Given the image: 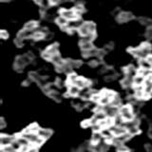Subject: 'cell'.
<instances>
[{
  "label": "cell",
  "mask_w": 152,
  "mask_h": 152,
  "mask_svg": "<svg viewBox=\"0 0 152 152\" xmlns=\"http://www.w3.org/2000/svg\"><path fill=\"white\" fill-rule=\"evenodd\" d=\"M151 50V47L148 44H144L139 49H135V50H130V52L137 57H140V58H145V57L148 56L149 52Z\"/></svg>",
  "instance_id": "cell-1"
},
{
  "label": "cell",
  "mask_w": 152,
  "mask_h": 152,
  "mask_svg": "<svg viewBox=\"0 0 152 152\" xmlns=\"http://www.w3.org/2000/svg\"><path fill=\"white\" fill-rule=\"evenodd\" d=\"M120 114L122 115V117L124 118L125 121H130L134 118V114H133V110L130 107L128 106H125V107H122L119 110Z\"/></svg>",
  "instance_id": "cell-2"
},
{
  "label": "cell",
  "mask_w": 152,
  "mask_h": 152,
  "mask_svg": "<svg viewBox=\"0 0 152 152\" xmlns=\"http://www.w3.org/2000/svg\"><path fill=\"white\" fill-rule=\"evenodd\" d=\"M28 62H30V59H28V56H20L15 60V64H14V68H15L16 70L21 71L22 69L25 66Z\"/></svg>",
  "instance_id": "cell-3"
},
{
  "label": "cell",
  "mask_w": 152,
  "mask_h": 152,
  "mask_svg": "<svg viewBox=\"0 0 152 152\" xmlns=\"http://www.w3.org/2000/svg\"><path fill=\"white\" fill-rule=\"evenodd\" d=\"M58 53V47L57 45H51L47 49V50L43 53V57L46 59H51L54 55Z\"/></svg>",
  "instance_id": "cell-4"
},
{
  "label": "cell",
  "mask_w": 152,
  "mask_h": 152,
  "mask_svg": "<svg viewBox=\"0 0 152 152\" xmlns=\"http://www.w3.org/2000/svg\"><path fill=\"white\" fill-rule=\"evenodd\" d=\"M61 12V15L64 16L66 19H68V20H75L76 18H77L78 14L75 12L74 10H62L60 12Z\"/></svg>",
  "instance_id": "cell-5"
},
{
  "label": "cell",
  "mask_w": 152,
  "mask_h": 152,
  "mask_svg": "<svg viewBox=\"0 0 152 152\" xmlns=\"http://www.w3.org/2000/svg\"><path fill=\"white\" fill-rule=\"evenodd\" d=\"M133 18V15L132 13L130 12H121L119 15L117 16V20L121 23H125V22H127L131 20Z\"/></svg>",
  "instance_id": "cell-6"
},
{
  "label": "cell",
  "mask_w": 152,
  "mask_h": 152,
  "mask_svg": "<svg viewBox=\"0 0 152 152\" xmlns=\"http://www.w3.org/2000/svg\"><path fill=\"white\" fill-rule=\"evenodd\" d=\"M110 130L112 131V133L115 136H120L122 134H124V133L126 132V128L125 127H122V126H110Z\"/></svg>",
  "instance_id": "cell-7"
},
{
  "label": "cell",
  "mask_w": 152,
  "mask_h": 152,
  "mask_svg": "<svg viewBox=\"0 0 152 152\" xmlns=\"http://www.w3.org/2000/svg\"><path fill=\"white\" fill-rule=\"evenodd\" d=\"M118 109H117V107H107L104 108V113L107 114V116L108 117H111V118H114L117 114H118Z\"/></svg>",
  "instance_id": "cell-8"
},
{
  "label": "cell",
  "mask_w": 152,
  "mask_h": 152,
  "mask_svg": "<svg viewBox=\"0 0 152 152\" xmlns=\"http://www.w3.org/2000/svg\"><path fill=\"white\" fill-rule=\"evenodd\" d=\"M23 136L25 137L28 142H31V144H34V142L38 140V138H39V136L35 134L34 132H24Z\"/></svg>",
  "instance_id": "cell-9"
},
{
  "label": "cell",
  "mask_w": 152,
  "mask_h": 152,
  "mask_svg": "<svg viewBox=\"0 0 152 152\" xmlns=\"http://www.w3.org/2000/svg\"><path fill=\"white\" fill-rule=\"evenodd\" d=\"M145 77L142 76V74H138L135 75V77L133 78V84H134L136 87H140V86H142L145 84Z\"/></svg>",
  "instance_id": "cell-10"
},
{
  "label": "cell",
  "mask_w": 152,
  "mask_h": 152,
  "mask_svg": "<svg viewBox=\"0 0 152 152\" xmlns=\"http://www.w3.org/2000/svg\"><path fill=\"white\" fill-rule=\"evenodd\" d=\"M74 85H76L80 88H86V87H88V86H89L90 82H89V81H88V80L83 79V78H78L77 80L75 81Z\"/></svg>",
  "instance_id": "cell-11"
},
{
  "label": "cell",
  "mask_w": 152,
  "mask_h": 152,
  "mask_svg": "<svg viewBox=\"0 0 152 152\" xmlns=\"http://www.w3.org/2000/svg\"><path fill=\"white\" fill-rule=\"evenodd\" d=\"M13 142V139L10 136H6V135H2L1 138H0V142H1V146H5V145H11Z\"/></svg>",
  "instance_id": "cell-12"
},
{
  "label": "cell",
  "mask_w": 152,
  "mask_h": 152,
  "mask_svg": "<svg viewBox=\"0 0 152 152\" xmlns=\"http://www.w3.org/2000/svg\"><path fill=\"white\" fill-rule=\"evenodd\" d=\"M101 133H102V135H103V137H104L106 138L107 140H112L113 139V133H112V131L110 130V128H103L102 129V131H101Z\"/></svg>",
  "instance_id": "cell-13"
},
{
  "label": "cell",
  "mask_w": 152,
  "mask_h": 152,
  "mask_svg": "<svg viewBox=\"0 0 152 152\" xmlns=\"http://www.w3.org/2000/svg\"><path fill=\"white\" fill-rule=\"evenodd\" d=\"M33 34H34V31H33L27 30V28H25V30H23V31H20V33H19V36H20L21 38H23V39H25V38L32 37Z\"/></svg>",
  "instance_id": "cell-14"
},
{
  "label": "cell",
  "mask_w": 152,
  "mask_h": 152,
  "mask_svg": "<svg viewBox=\"0 0 152 152\" xmlns=\"http://www.w3.org/2000/svg\"><path fill=\"white\" fill-rule=\"evenodd\" d=\"M38 136L43 138V139H49L51 135V131L50 129H39L38 130Z\"/></svg>",
  "instance_id": "cell-15"
},
{
  "label": "cell",
  "mask_w": 152,
  "mask_h": 152,
  "mask_svg": "<svg viewBox=\"0 0 152 152\" xmlns=\"http://www.w3.org/2000/svg\"><path fill=\"white\" fill-rule=\"evenodd\" d=\"M80 93V88L77 87L76 85H71L69 88V94L71 95V96H76Z\"/></svg>",
  "instance_id": "cell-16"
},
{
  "label": "cell",
  "mask_w": 152,
  "mask_h": 152,
  "mask_svg": "<svg viewBox=\"0 0 152 152\" xmlns=\"http://www.w3.org/2000/svg\"><path fill=\"white\" fill-rule=\"evenodd\" d=\"M140 66L142 69H148L150 70L151 68H152V65L149 63V61L147 59H145V58H142V60L140 61Z\"/></svg>",
  "instance_id": "cell-17"
},
{
  "label": "cell",
  "mask_w": 152,
  "mask_h": 152,
  "mask_svg": "<svg viewBox=\"0 0 152 152\" xmlns=\"http://www.w3.org/2000/svg\"><path fill=\"white\" fill-rule=\"evenodd\" d=\"M79 32H80V34H82L83 36H86V35H88V33H90L87 23H84L83 25L79 28Z\"/></svg>",
  "instance_id": "cell-18"
},
{
  "label": "cell",
  "mask_w": 152,
  "mask_h": 152,
  "mask_svg": "<svg viewBox=\"0 0 152 152\" xmlns=\"http://www.w3.org/2000/svg\"><path fill=\"white\" fill-rule=\"evenodd\" d=\"M124 121H125V120H124V118L122 117L121 114H117V115L113 118L114 125H116V126H122V124H123Z\"/></svg>",
  "instance_id": "cell-19"
},
{
  "label": "cell",
  "mask_w": 152,
  "mask_h": 152,
  "mask_svg": "<svg viewBox=\"0 0 152 152\" xmlns=\"http://www.w3.org/2000/svg\"><path fill=\"white\" fill-rule=\"evenodd\" d=\"M50 60H52V62H53L54 64H56L57 66H59V65H63L65 62L62 60V58H61V56L60 55H58V54H56V55H54L52 58L50 59Z\"/></svg>",
  "instance_id": "cell-20"
},
{
  "label": "cell",
  "mask_w": 152,
  "mask_h": 152,
  "mask_svg": "<svg viewBox=\"0 0 152 152\" xmlns=\"http://www.w3.org/2000/svg\"><path fill=\"white\" fill-rule=\"evenodd\" d=\"M56 22H57V24H58V25H60L61 27H65V26L68 25V19H66L64 16H62V15L56 19Z\"/></svg>",
  "instance_id": "cell-21"
},
{
  "label": "cell",
  "mask_w": 152,
  "mask_h": 152,
  "mask_svg": "<svg viewBox=\"0 0 152 152\" xmlns=\"http://www.w3.org/2000/svg\"><path fill=\"white\" fill-rule=\"evenodd\" d=\"M98 54V50H95L94 48L91 50H84V53L83 55L86 56V57H88V56H93V55H96Z\"/></svg>",
  "instance_id": "cell-22"
},
{
  "label": "cell",
  "mask_w": 152,
  "mask_h": 152,
  "mask_svg": "<svg viewBox=\"0 0 152 152\" xmlns=\"http://www.w3.org/2000/svg\"><path fill=\"white\" fill-rule=\"evenodd\" d=\"M95 37L94 33H88V35L83 36V39L81 40V43H85V42H91Z\"/></svg>",
  "instance_id": "cell-23"
},
{
  "label": "cell",
  "mask_w": 152,
  "mask_h": 152,
  "mask_svg": "<svg viewBox=\"0 0 152 152\" xmlns=\"http://www.w3.org/2000/svg\"><path fill=\"white\" fill-rule=\"evenodd\" d=\"M81 48H82L83 50H88L93 49V45L91 44V42H85L81 43Z\"/></svg>",
  "instance_id": "cell-24"
},
{
  "label": "cell",
  "mask_w": 152,
  "mask_h": 152,
  "mask_svg": "<svg viewBox=\"0 0 152 152\" xmlns=\"http://www.w3.org/2000/svg\"><path fill=\"white\" fill-rule=\"evenodd\" d=\"M17 141L19 142V144H20L22 146L30 145V142H28L24 136H22V137H18V138H17Z\"/></svg>",
  "instance_id": "cell-25"
},
{
  "label": "cell",
  "mask_w": 152,
  "mask_h": 152,
  "mask_svg": "<svg viewBox=\"0 0 152 152\" xmlns=\"http://www.w3.org/2000/svg\"><path fill=\"white\" fill-rule=\"evenodd\" d=\"M102 133H99L98 131H95L94 134L92 136V142H99L100 141L102 140Z\"/></svg>",
  "instance_id": "cell-26"
},
{
  "label": "cell",
  "mask_w": 152,
  "mask_h": 152,
  "mask_svg": "<svg viewBox=\"0 0 152 152\" xmlns=\"http://www.w3.org/2000/svg\"><path fill=\"white\" fill-rule=\"evenodd\" d=\"M94 117L96 118L98 121H102V120H104V119L107 118V114L104 113V111H98L96 114H95Z\"/></svg>",
  "instance_id": "cell-27"
},
{
  "label": "cell",
  "mask_w": 152,
  "mask_h": 152,
  "mask_svg": "<svg viewBox=\"0 0 152 152\" xmlns=\"http://www.w3.org/2000/svg\"><path fill=\"white\" fill-rule=\"evenodd\" d=\"M100 104H104V106H107V104H108L109 103L111 102V99L107 97V96H103V95H101V99H100Z\"/></svg>",
  "instance_id": "cell-28"
},
{
  "label": "cell",
  "mask_w": 152,
  "mask_h": 152,
  "mask_svg": "<svg viewBox=\"0 0 152 152\" xmlns=\"http://www.w3.org/2000/svg\"><path fill=\"white\" fill-rule=\"evenodd\" d=\"M111 104L112 106H114V107H118V106H120L121 104V99H120V97L118 96V95H115L113 98H112V100H111Z\"/></svg>",
  "instance_id": "cell-29"
},
{
  "label": "cell",
  "mask_w": 152,
  "mask_h": 152,
  "mask_svg": "<svg viewBox=\"0 0 152 152\" xmlns=\"http://www.w3.org/2000/svg\"><path fill=\"white\" fill-rule=\"evenodd\" d=\"M36 27H37V23L35 21H31V22H28L26 24L25 28H27V30H31V31H33Z\"/></svg>",
  "instance_id": "cell-30"
},
{
  "label": "cell",
  "mask_w": 152,
  "mask_h": 152,
  "mask_svg": "<svg viewBox=\"0 0 152 152\" xmlns=\"http://www.w3.org/2000/svg\"><path fill=\"white\" fill-rule=\"evenodd\" d=\"M127 132L130 133L131 135H135V134H138V133L140 132V129L139 127H138V126H131L127 129Z\"/></svg>",
  "instance_id": "cell-31"
},
{
  "label": "cell",
  "mask_w": 152,
  "mask_h": 152,
  "mask_svg": "<svg viewBox=\"0 0 152 152\" xmlns=\"http://www.w3.org/2000/svg\"><path fill=\"white\" fill-rule=\"evenodd\" d=\"M77 79H78L77 75L74 74V73H71V74H69V78H68V82H69L70 85H73V84L75 83V81L77 80Z\"/></svg>",
  "instance_id": "cell-32"
},
{
  "label": "cell",
  "mask_w": 152,
  "mask_h": 152,
  "mask_svg": "<svg viewBox=\"0 0 152 152\" xmlns=\"http://www.w3.org/2000/svg\"><path fill=\"white\" fill-rule=\"evenodd\" d=\"M101 95H103V96H107V97L110 98L111 100H112V98L114 96H115V95H114V93L112 91H109V90H104Z\"/></svg>",
  "instance_id": "cell-33"
},
{
  "label": "cell",
  "mask_w": 152,
  "mask_h": 152,
  "mask_svg": "<svg viewBox=\"0 0 152 152\" xmlns=\"http://www.w3.org/2000/svg\"><path fill=\"white\" fill-rule=\"evenodd\" d=\"M74 11H75V12L79 15V14H81L82 12H84L85 9H84V7L82 6V5H78V6H76V7H75Z\"/></svg>",
  "instance_id": "cell-34"
},
{
  "label": "cell",
  "mask_w": 152,
  "mask_h": 152,
  "mask_svg": "<svg viewBox=\"0 0 152 152\" xmlns=\"http://www.w3.org/2000/svg\"><path fill=\"white\" fill-rule=\"evenodd\" d=\"M11 145H12V146L14 148V150H19V149H20V147L22 146L20 144H19V142L17 140L16 141H13Z\"/></svg>",
  "instance_id": "cell-35"
},
{
  "label": "cell",
  "mask_w": 152,
  "mask_h": 152,
  "mask_svg": "<svg viewBox=\"0 0 152 152\" xmlns=\"http://www.w3.org/2000/svg\"><path fill=\"white\" fill-rule=\"evenodd\" d=\"M139 21L141 24H142V25H149V24L151 23V21L149 20L148 18H145V17H141L139 19Z\"/></svg>",
  "instance_id": "cell-36"
},
{
  "label": "cell",
  "mask_w": 152,
  "mask_h": 152,
  "mask_svg": "<svg viewBox=\"0 0 152 152\" xmlns=\"http://www.w3.org/2000/svg\"><path fill=\"white\" fill-rule=\"evenodd\" d=\"M146 37L148 38V39H152V25L148 27V28H147L146 31V33H145Z\"/></svg>",
  "instance_id": "cell-37"
},
{
  "label": "cell",
  "mask_w": 152,
  "mask_h": 152,
  "mask_svg": "<svg viewBox=\"0 0 152 152\" xmlns=\"http://www.w3.org/2000/svg\"><path fill=\"white\" fill-rule=\"evenodd\" d=\"M2 150H3V151H9V152H12V151H14V148L12 146V145H9L2 146Z\"/></svg>",
  "instance_id": "cell-38"
},
{
  "label": "cell",
  "mask_w": 152,
  "mask_h": 152,
  "mask_svg": "<svg viewBox=\"0 0 152 152\" xmlns=\"http://www.w3.org/2000/svg\"><path fill=\"white\" fill-rule=\"evenodd\" d=\"M15 44L18 47H21L23 45V38H21L20 36H18L16 39H15Z\"/></svg>",
  "instance_id": "cell-39"
},
{
  "label": "cell",
  "mask_w": 152,
  "mask_h": 152,
  "mask_svg": "<svg viewBox=\"0 0 152 152\" xmlns=\"http://www.w3.org/2000/svg\"><path fill=\"white\" fill-rule=\"evenodd\" d=\"M92 128L94 131H99L102 128V126H100V124L98 123V124H95V125H92Z\"/></svg>",
  "instance_id": "cell-40"
},
{
  "label": "cell",
  "mask_w": 152,
  "mask_h": 152,
  "mask_svg": "<svg viewBox=\"0 0 152 152\" xmlns=\"http://www.w3.org/2000/svg\"><path fill=\"white\" fill-rule=\"evenodd\" d=\"M92 100L95 102H99L100 101V99H101V95H99V94H94L92 95Z\"/></svg>",
  "instance_id": "cell-41"
},
{
  "label": "cell",
  "mask_w": 152,
  "mask_h": 152,
  "mask_svg": "<svg viewBox=\"0 0 152 152\" xmlns=\"http://www.w3.org/2000/svg\"><path fill=\"white\" fill-rule=\"evenodd\" d=\"M0 36H1V38H3V39H6V38H8L9 34H8L7 31H2L1 32H0Z\"/></svg>",
  "instance_id": "cell-42"
},
{
  "label": "cell",
  "mask_w": 152,
  "mask_h": 152,
  "mask_svg": "<svg viewBox=\"0 0 152 152\" xmlns=\"http://www.w3.org/2000/svg\"><path fill=\"white\" fill-rule=\"evenodd\" d=\"M118 150L119 151H127L128 148H127V147H126V146H124L123 145H120L118 146Z\"/></svg>",
  "instance_id": "cell-43"
},
{
  "label": "cell",
  "mask_w": 152,
  "mask_h": 152,
  "mask_svg": "<svg viewBox=\"0 0 152 152\" xmlns=\"http://www.w3.org/2000/svg\"><path fill=\"white\" fill-rule=\"evenodd\" d=\"M90 125H91V124H90V120H89V121H85V122L82 124V126H85V127H86V126H90Z\"/></svg>",
  "instance_id": "cell-44"
},
{
  "label": "cell",
  "mask_w": 152,
  "mask_h": 152,
  "mask_svg": "<svg viewBox=\"0 0 152 152\" xmlns=\"http://www.w3.org/2000/svg\"><path fill=\"white\" fill-rule=\"evenodd\" d=\"M4 127H5V121L3 119H1L0 120V128H4Z\"/></svg>",
  "instance_id": "cell-45"
},
{
  "label": "cell",
  "mask_w": 152,
  "mask_h": 152,
  "mask_svg": "<svg viewBox=\"0 0 152 152\" xmlns=\"http://www.w3.org/2000/svg\"><path fill=\"white\" fill-rule=\"evenodd\" d=\"M57 86H58V87H63V86H64V83L63 82H62V81H57Z\"/></svg>",
  "instance_id": "cell-46"
},
{
  "label": "cell",
  "mask_w": 152,
  "mask_h": 152,
  "mask_svg": "<svg viewBox=\"0 0 152 152\" xmlns=\"http://www.w3.org/2000/svg\"><path fill=\"white\" fill-rule=\"evenodd\" d=\"M147 60L149 61V63L152 65V55H150V56H147V58H146Z\"/></svg>",
  "instance_id": "cell-47"
},
{
  "label": "cell",
  "mask_w": 152,
  "mask_h": 152,
  "mask_svg": "<svg viewBox=\"0 0 152 152\" xmlns=\"http://www.w3.org/2000/svg\"><path fill=\"white\" fill-rule=\"evenodd\" d=\"M149 136L152 138V129H150V131H149Z\"/></svg>",
  "instance_id": "cell-48"
},
{
  "label": "cell",
  "mask_w": 152,
  "mask_h": 152,
  "mask_svg": "<svg viewBox=\"0 0 152 152\" xmlns=\"http://www.w3.org/2000/svg\"><path fill=\"white\" fill-rule=\"evenodd\" d=\"M35 1H36L37 3H41V2H42V0H35Z\"/></svg>",
  "instance_id": "cell-49"
},
{
  "label": "cell",
  "mask_w": 152,
  "mask_h": 152,
  "mask_svg": "<svg viewBox=\"0 0 152 152\" xmlns=\"http://www.w3.org/2000/svg\"><path fill=\"white\" fill-rule=\"evenodd\" d=\"M1 1H3V2H6V1H11V0H1Z\"/></svg>",
  "instance_id": "cell-50"
},
{
  "label": "cell",
  "mask_w": 152,
  "mask_h": 152,
  "mask_svg": "<svg viewBox=\"0 0 152 152\" xmlns=\"http://www.w3.org/2000/svg\"><path fill=\"white\" fill-rule=\"evenodd\" d=\"M150 150H151V151H152V148H151V149H150Z\"/></svg>",
  "instance_id": "cell-51"
}]
</instances>
